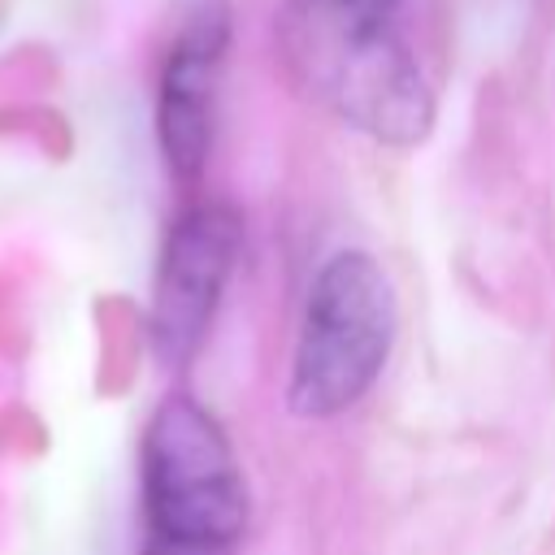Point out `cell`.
<instances>
[{
  "mask_svg": "<svg viewBox=\"0 0 555 555\" xmlns=\"http://www.w3.org/2000/svg\"><path fill=\"white\" fill-rule=\"evenodd\" d=\"M147 555H230V546H186V542H160V538H152Z\"/></svg>",
  "mask_w": 555,
  "mask_h": 555,
  "instance_id": "obj_6",
  "label": "cell"
},
{
  "mask_svg": "<svg viewBox=\"0 0 555 555\" xmlns=\"http://www.w3.org/2000/svg\"><path fill=\"white\" fill-rule=\"evenodd\" d=\"M243 243V221L230 204H191L165 238L156 286H152V312L147 334L165 364H186L221 304V291L234 273Z\"/></svg>",
  "mask_w": 555,
  "mask_h": 555,
  "instance_id": "obj_4",
  "label": "cell"
},
{
  "mask_svg": "<svg viewBox=\"0 0 555 555\" xmlns=\"http://www.w3.org/2000/svg\"><path fill=\"white\" fill-rule=\"evenodd\" d=\"M338 4L360 9V13H373V17H386V9H390V0H338Z\"/></svg>",
  "mask_w": 555,
  "mask_h": 555,
  "instance_id": "obj_7",
  "label": "cell"
},
{
  "mask_svg": "<svg viewBox=\"0 0 555 555\" xmlns=\"http://www.w3.org/2000/svg\"><path fill=\"white\" fill-rule=\"evenodd\" d=\"M230 43V9L221 0H199L160 69L156 95V134L169 169L178 178H199L212 152V117H217V82Z\"/></svg>",
  "mask_w": 555,
  "mask_h": 555,
  "instance_id": "obj_5",
  "label": "cell"
},
{
  "mask_svg": "<svg viewBox=\"0 0 555 555\" xmlns=\"http://www.w3.org/2000/svg\"><path fill=\"white\" fill-rule=\"evenodd\" d=\"M291 78L338 121L386 147H416L434 126V95L386 17L338 0H295L282 17Z\"/></svg>",
  "mask_w": 555,
  "mask_h": 555,
  "instance_id": "obj_1",
  "label": "cell"
},
{
  "mask_svg": "<svg viewBox=\"0 0 555 555\" xmlns=\"http://www.w3.org/2000/svg\"><path fill=\"white\" fill-rule=\"evenodd\" d=\"M143 503L160 542L230 546L247 525L234 451L191 395H169L143 429Z\"/></svg>",
  "mask_w": 555,
  "mask_h": 555,
  "instance_id": "obj_3",
  "label": "cell"
},
{
  "mask_svg": "<svg viewBox=\"0 0 555 555\" xmlns=\"http://www.w3.org/2000/svg\"><path fill=\"white\" fill-rule=\"evenodd\" d=\"M395 325L399 308L386 269L369 251L330 256L308 291L295 369L286 386L291 412L325 421L356 408L373 390L390 356Z\"/></svg>",
  "mask_w": 555,
  "mask_h": 555,
  "instance_id": "obj_2",
  "label": "cell"
}]
</instances>
